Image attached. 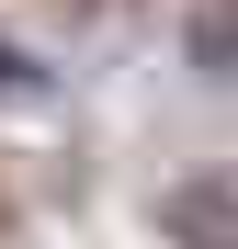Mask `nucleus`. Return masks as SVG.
I'll list each match as a JSON object with an SVG mask.
<instances>
[{
    "label": "nucleus",
    "mask_w": 238,
    "mask_h": 249,
    "mask_svg": "<svg viewBox=\"0 0 238 249\" xmlns=\"http://www.w3.org/2000/svg\"><path fill=\"white\" fill-rule=\"evenodd\" d=\"M23 79H34V68H23V57H12V46H0V91H23Z\"/></svg>",
    "instance_id": "nucleus-1"
}]
</instances>
